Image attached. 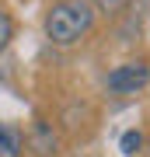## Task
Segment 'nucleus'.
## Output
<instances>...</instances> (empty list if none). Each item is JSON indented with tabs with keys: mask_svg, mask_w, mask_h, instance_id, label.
Listing matches in <instances>:
<instances>
[{
	"mask_svg": "<svg viewBox=\"0 0 150 157\" xmlns=\"http://www.w3.org/2000/svg\"><path fill=\"white\" fill-rule=\"evenodd\" d=\"M147 84H150V63H147V59H129V63H119V67L105 77L108 94H115V98L140 94Z\"/></svg>",
	"mask_w": 150,
	"mask_h": 157,
	"instance_id": "nucleus-2",
	"label": "nucleus"
},
{
	"mask_svg": "<svg viewBox=\"0 0 150 157\" xmlns=\"http://www.w3.org/2000/svg\"><path fill=\"white\" fill-rule=\"evenodd\" d=\"M21 143H25L35 157H56V150H60V136H56L52 126L42 122V119L32 122V129H28V136H25Z\"/></svg>",
	"mask_w": 150,
	"mask_h": 157,
	"instance_id": "nucleus-3",
	"label": "nucleus"
},
{
	"mask_svg": "<svg viewBox=\"0 0 150 157\" xmlns=\"http://www.w3.org/2000/svg\"><path fill=\"white\" fill-rule=\"evenodd\" d=\"M21 154H25L21 133L11 129L7 122H0V157H21Z\"/></svg>",
	"mask_w": 150,
	"mask_h": 157,
	"instance_id": "nucleus-4",
	"label": "nucleus"
},
{
	"mask_svg": "<svg viewBox=\"0 0 150 157\" xmlns=\"http://www.w3.org/2000/svg\"><path fill=\"white\" fill-rule=\"evenodd\" d=\"M126 4H129V0H98V7H101L105 14H115V11H122Z\"/></svg>",
	"mask_w": 150,
	"mask_h": 157,
	"instance_id": "nucleus-7",
	"label": "nucleus"
},
{
	"mask_svg": "<svg viewBox=\"0 0 150 157\" xmlns=\"http://www.w3.org/2000/svg\"><path fill=\"white\" fill-rule=\"evenodd\" d=\"M91 28H94V4L91 0H56L42 17L45 39L60 49L77 45Z\"/></svg>",
	"mask_w": 150,
	"mask_h": 157,
	"instance_id": "nucleus-1",
	"label": "nucleus"
},
{
	"mask_svg": "<svg viewBox=\"0 0 150 157\" xmlns=\"http://www.w3.org/2000/svg\"><path fill=\"white\" fill-rule=\"evenodd\" d=\"M11 39H14V17L7 14L4 7H0V52L11 45Z\"/></svg>",
	"mask_w": 150,
	"mask_h": 157,
	"instance_id": "nucleus-6",
	"label": "nucleus"
},
{
	"mask_svg": "<svg viewBox=\"0 0 150 157\" xmlns=\"http://www.w3.org/2000/svg\"><path fill=\"white\" fill-rule=\"evenodd\" d=\"M119 150H122V157H136L143 150V133H140V129H126V133L119 136Z\"/></svg>",
	"mask_w": 150,
	"mask_h": 157,
	"instance_id": "nucleus-5",
	"label": "nucleus"
}]
</instances>
